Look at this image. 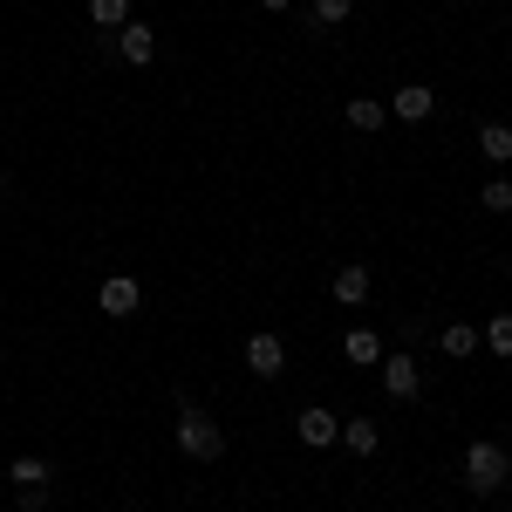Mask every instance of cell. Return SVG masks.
<instances>
[{"mask_svg": "<svg viewBox=\"0 0 512 512\" xmlns=\"http://www.w3.org/2000/svg\"><path fill=\"white\" fill-rule=\"evenodd\" d=\"M294 431H301V444H315V451H321V444H335V437H342V417L315 403V410H301V417H294Z\"/></svg>", "mask_w": 512, "mask_h": 512, "instance_id": "ba28073f", "label": "cell"}, {"mask_svg": "<svg viewBox=\"0 0 512 512\" xmlns=\"http://www.w3.org/2000/svg\"><path fill=\"white\" fill-rule=\"evenodd\" d=\"M0 362H7V355H0Z\"/></svg>", "mask_w": 512, "mask_h": 512, "instance_id": "44dd1931", "label": "cell"}, {"mask_svg": "<svg viewBox=\"0 0 512 512\" xmlns=\"http://www.w3.org/2000/svg\"><path fill=\"white\" fill-rule=\"evenodd\" d=\"M478 151L492 164H506L512 158V123H485V130H478Z\"/></svg>", "mask_w": 512, "mask_h": 512, "instance_id": "5bb4252c", "label": "cell"}, {"mask_svg": "<svg viewBox=\"0 0 512 512\" xmlns=\"http://www.w3.org/2000/svg\"><path fill=\"white\" fill-rule=\"evenodd\" d=\"M383 390H390L396 403H410V396L424 390V369H417L410 355H383Z\"/></svg>", "mask_w": 512, "mask_h": 512, "instance_id": "5b68a950", "label": "cell"}, {"mask_svg": "<svg viewBox=\"0 0 512 512\" xmlns=\"http://www.w3.org/2000/svg\"><path fill=\"white\" fill-rule=\"evenodd\" d=\"M7 478H14V492H28V485H48V458H35V451H28V458H14V465H7Z\"/></svg>", "mask_w": 512, "mask_h": 512, "instance_id": "4fadbf2b", "label": "cell"}, {"mask_svg": "<svg viewBox=\"0 0 512 512\" xmlns=\"http://www.w3.org/2000/svg\"><path fill=\"white\" fill-rule=\"evenodd\" d=\"M437 349L451 355V362H465V355L478 349V328H472V321H451V328H444V335H437Z\"/></svg>", "mask_w": 512, "mask_h": 512, "instance_id": "7c38bea8", "label": "cell"}, {"mask_svg": "<svg viewBox=\"0 0 512 512\" xmlns=\"http://www.w3.org/2000/svg\"><path fill=\"white\" fill-rule=\"evenodd\" d=\"M342 444H349L355 458H376V451H383V431H376V417H342Z\"/></svg>", "mask_w": 512, "mask_h": 512, "instance_id": "30bf717a", "label": "cell"}, {"mask_svg": "<svg viewBox=\"0 0 512 512\" xmlns=\"http://www.w3.org/2000/svg\"><path fill=\"white\" fill-rule=\"evenodd\" d=\"M349 123H355V130H383V103H376V96H355Z\"/></svg>", "mask_w": 512, "mask_h": 512, "instance_id": "2e32d148", "label": "cell"}, {"mask_svg": "<svg viewBox=\"0 0 512 512\" xmlns=\"http://www.w3.org/2000/svg\"><path fill=\"white\" fill-rule=\"evenodd\" d=\"M506 478H512V458L499 451V444H485V437H478L472 451H465V492H478V499H492V492H499Z\"/></svg>", "mask_w": 512, "mask_h": 512, "instance_id": "7a4b0ae2", "label": "cell"}, {"mask_svg": "<svg viewBox=\"0 0 512 512\" xmlns=\"http://www.w3.org/2000/svg\"><path fill=\"white\" fill-rule=\"evenodd\" d=\"M117 55L144 69V62H158V35H151L144 21H123V28H117Z\"/></svg>", "mask_w": 512, "mask_h": 512, "instance_id": "8992f818", "label": "cell"}, {"mask_svg": "<svg viewBox=\"0 0 512 512\" xmlns=\"http://www.w3.org/2000/svg\"><path fill=\"white\" fill-rule=\"evenodd\" d=\"M349 14H355V0H315V21H321V28H342Z\"/></svg>", "mask_w": 512, "mask_h": 512, "instance_id": "ac0fdd59", "label": "cell"}, {"mask_svg": "<svg viewBox=\"0 0 512 512\" xmlns=\"http://www.w3.org/2000/svg\"><path fill=\"white\" fill-rule=\"evenodd\" d=\"M89 21H96V28H110V35H117L123 21H130V0H89Z\"/></svg>", "mask_w": 512, "mask_h": 512, "instance_id": "9a60e30c", "label": "cell"}, {"mask_svg": "<svg viewBox=\"0 0 512 512\" xmlns=\"http://www.w3.org/2000/svg\"><path fill=\"white\" fill-rule=\"evenodd\" d=\"M260 7H267V14H287V7H294V0H260Z\"/></svg>", "mask_w": 512, "mask_h": 512, "instance_id": "ffe728a7", "label": "cell"}, {"mask_svg": "<svg viewBox=\"0 0 512 512\" xmlns=\"http://www.w3.org/2000/svg\"><path fill=\"white\" fill-rule=\"evenodd\" d=\"M478 342H492V355H512V315H492V328Z\"/></svg>", "mask_w": 512, "mask_h": 512, "instance_id": "e0dca14e", "label": "cell"}, {"mask_svg": "<svg viewBox=\"0 0 512 512\" xmlns=\"http://www.w3.org/2000/svg\"><path fill=\"white\" fill-rule=\"evenodd\" d=\"M390 110H396L403 123H424V117L437 110V89H424V82H403V89L390 96Z\"/></svg>", "mask_w": 512, "mask_h": 512, "instance_id": "9c48e42d", "label": "cell"}, {"mask_svg": "<svg viewBox=\"0 0 512 512\" xmlns=\"http://www.w3.org/2000/svg\"><path fill=\"white\" fill-rule=\"evenodd\" d=\"M246 369L267 376V383H280V376H287V349H280V335H253V342H246Z\"/></svg>", "mask_w": 512, "mask_h": 512, "instance_id": "277c9868", "label": "cell"}, {"mask_svg": "<svg viewBox=\"0 0 512 512\" xmlns=\"http://www.w3.org/2000/svg\"><path fill=\"white\" fill-rule=\"evenodd\" d=\"M478 205H492V212H512V185H506V178H492V185H485V198H478Z\"/></svg>", "mask_w": 512, "mask_h": 512, "instance_id": "d6986e66", "label": "cell"}, {"mask_svg": "<svg viewBox=\"0 0 512 512\" xmlns=\"http://www.w3.org/2000/svg\"><path fill=\"white\" fill-rule=\"evenodd\" d=\"M328 294H335L342 308H362V301H369V267H362V260H349V267H335V280H328Z\"/></svg>", "mask_w": 512, "mask_h": 512, "instance_id": "52a82bcc", "label": "cell"}, {"mask_svg": "<svg viewBox=\"0 0 512 512\" xmlns=\"http://www.w3.org/2000/svg\"><path fill=\"white\" fill-rule=\"evenodd\" d=\"M342 355H349V362H362V369H369V362H383L376 328H349V335H342Z\"/></svg>", "mask_w": 512, "mask_h": 512, "instance_id": "8fae6325", "label": "cell"}, {"mask_svg": "<svg viewBox=\"0 0 512 512\" xmlns=\"http://www.w3.org/2000/svg\"><path fill=\"white\" fill-rule=\"evenodd\" d=\"M137 301H144V294H137V280H130V274H110L103 287H96V308H103L110 321H130V315H137Z\"/></svg>", "mask_w": 512, "mask_h": 512, "instance_id": "3957f363", "label": "cell"}, {"mask_svg": "<svg viewBox=\"0 0 512 512\" xmlns=\"http://www.w3.org/2000/svg\"><path fill=\"white\" fill-rule=\"evenodd\" d=\"M171 403H178V451L198 458V465H219V458H226V431H219V424H212L185 390L171 396Z\"/></svg>", "mask_w": 512, "mask_h": 512, "instance_id": "6da1fadb", "label": "cell"}]
</instances>
